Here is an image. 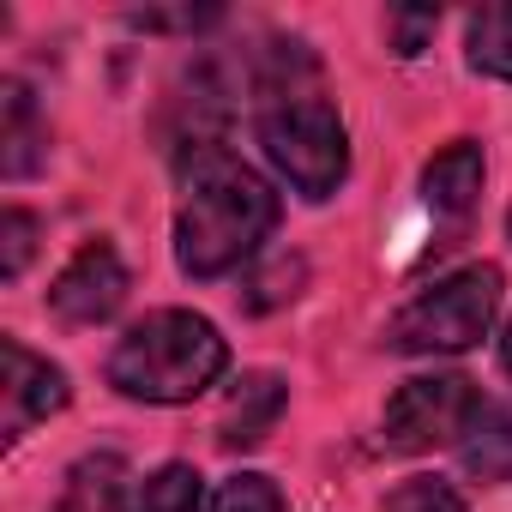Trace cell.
I'll return each instance as SVG.
<instances>
[{
  "instance_id": "cell-1",
  "label": "cell",
  "mask_w": 512,
  "mask_h": 512,
  "mask_svg": "<svg viewBox=\"0 0 512 512\" xmlns=\"http://www.w3.org/2000/svg\"><path fill=\"white\" fill-rule=\"evenodd\" d=\"M278 229V193L217 139L181 151L175 199V260L187 278H223Z\"/></svg>"
},
{
  "instance_id": "cell-2",
  "label": "cell",
  "mask_w": 512,
  "mask_h": 512,
  "mask_svg": "<svg viewBox=\"0 0 512 512\" xmlns=\"http://www.w3.org/2000/svg\"><path fill=\"white\" fill-rule=\"evenodd\" d=\"M229 368V344L205 314L157 308L109 350V386L139 404H187L217 386Z\"/></svg>"
},
{
  "instance_id": "cell-3",
  "label": "cell",
  "mask_w": 512,
  "mask_h": 512,
  "mask_svg": "<svg viewBox=\"0 0 512 512\" xmlns=\"http://www.w3.org/2000/svg\"><path fill=\"white\" fill-rule=\"evenodd\" d=\"M260 151L302 199H332L338 181L350 175L344 121L314 91H284L278 103L260 109Z\"/></svg>"
},
{
  "instance_id": "cell-4",
  "label": "cell",
  "mask_w": 512,
  "mask_h": 512,
  "mask_svg": "<svg viewBox=\"0 0 512 512\" xmlns=\"http://www.w3.org/2000/svg\"><path fill=\"white\" fill-rule=\"evenodd\" d=\"M494 314H500V266H464L434 290H422L416 302H404L386 326V344L404 356H458L488 338Z\"/></svg>"
},
{
  "instance_id": "cell-5",
  "label": "cell",
  "mask_w": 512,
  "mask_h": 512,
  "mask_svg": "<svg viewBox=\"0 0 512 512\" xmlns=\"http://www.w3.org/2000/svg\"><path fill=\"white\" fill-rule=\"evenodd\" d=\"M476 416H482L476 380H464V374H416L386 398L380 440H386V452L416 458V452H434V446H452V440L464 446Z\"/></svg>"
},
{
  "instance_id": "cell-6",
  "label": "cell",
  "mask_w": 512,
  "mask_h": 512,
  "mask_svg": "<svg viewBox=\"0 0 512 512\" xmlns=\"http://www.w3.org/2000/svg\"><path fill=\"white\" fill-rule=\"evenodd\" d=\"M121 302H127V266L109 241H85L61 266V278L49 284V308L67 326H103Z\"/></svg>"
},
{
  "instance_id": "cell-7",
  "label": "cell",
  "mask_w": 512,
  "mask_h": 512,
  "mask_svg": "<svg viewBox=\"0 0 512 512\" xmlns=\"http://www.w3.org/2000/svg\"><path fill=\"white\" fill-rule=\"evenodd\" d=\"M0 362H7V380H0V434L7 440H19L31 422L67 410L73 386H67V374L49 356L25 350L19 338H0Z\"/></svg>"
},
{
  "instance_id": "cell-8",
  "label": "cell",
  "mask_w": 512,
  "mask_h": 512,
  "mask_svg": "<svg viewBox=\"0 0 512 512\" xmlns=\"http://www.w3.org/2000/svg\"><path fill=\"white\" fill-rule=\"evenodd\" d=\"M482 145L476 139H452L446 151H434L428 157V169H422V205L434 211V217H470V205H476V193H482Z\"/></svg>"
},
{
  "instance_id": "cell-9",
  "label": "cell",
  "mask_w": 512,
  "mask_h": 512,
  "mask_svg": "<svg viewBox=\"0 0 512 512\" xmlns=\"http://www.w3.org/2000/svg\"><path fill=\"white\" fill-rule=\"evenodd\" d=\"M284 404H290V392H284V380H278V374H247V380L235 386V398H229L223 422H217V446H223V452H247V446H260V440L278 428Z\"/></svg>"
},
{
  "instance_id": "cell-10",
  "label": "cell",
  "mask_w": 512,
  "mask_h": 512,
  "mask_svg": "<svg viewBox=\"0 0 512 512\" xmlns=\"http://www.w3.org/2000/svg\"><path fill=\"white\" fill-rule=\"evenodd\" d=\"M43 157H49V127L37 121V97H31V85L7 79V121H0V169H7L13 181H25Z\"/></svg>"
},
{
  "instance_id": "cell-11",
  "label": "cell",
  "mask_w": 512,
  "mask_h": 512,
  "mask_svg": "<svg viewBox=\"0 0 512 512\" xmlns=\"http://www.w3.org/2000/svg\"><path fill=\"white\" fill-rule=\"evenodd\" d=\"M458 452H464V470H470V476L506 482V476H512V410L482 404V416H476V428L464 434Z\"/></svg>"
},
{
  "instance_id": "cell-12",
  "label": "cell",
  "mask_w": 512,
  "mask_h": 512,
  "mask_svg": "<svg viewBox=\"0 0 512 512\" xmlns=\"http://www.w3.org/2000/svg\"><path fill=\"white\" fill-rule=\"evenodd\" d=\"M470 67L488 79H512V0L470 19Z\"/></svg>"
},
{
  "instance_id": "cell-13",
  "label": "cell",
  "mask_w": 512,
  "mask_h": 512,
  "mask_svg": "<svg viewBox=\"0 0 512 512\" xmlns=\"http://www.w3.org/2000/svg\"><path fill=\"white\" fill-rule=\"evenodd\" d=\"M199 500H205L199 470L193 464H163L157 476L139 482V494H133L127 512H199Z\"/></svg>"
},
{
  "instance_id": "cell-14",
  "label": "cell",
  "mask_w": 512,
  "mask_h": 512,
  "mask_svg": "<svg viewBox=\"0 0 512 512\" xmlns=\"http://www.w3.org/2000/svg\"><path fill=\"white\" fill-rule=\"evenodd\" d=\"M121 482H127V464H121L115 452L85 458V464L73 470V482H67V512H109V506L121 500Z\"/></svg>"
},
{
  "instance_id": "cell-15",
  "label": "cell",
  "mask_w": 512,
  "mask_h": 512,
  "mask_svg": "<svg viewBox=\"0 0 512 512\" xmlns=\"http://www.w3.org/2000/svg\"><path fill=\"white\" fill-rule=\"evenodd\" d=\"M386 512H464V500L440 476H410L398 494H386Z\"/></svg>"
},
{
  "instance_id": "cell-16",
  "label": "cell",
  "mask_w": 512,
  "mask_h": 512,
  "mask_svg": "<svg viewBox=\"0 0 512 512\" xmlns=\"http://www.w3.org/2000/svg\"><path fill=\"white\" fill-rule=\"evenodd\" d=\"M211 512H284V494H278V482L272 476H229L223 482V494H217V506Z\"/></svg>"
},
{
  "instance_id": "cell-17",
  "label": "cell",
  "mask_w": 512,
  "mask_h": 512,
  "mask_svg": "<svg viewBox=\"0 0 512 512\" xmlns=\"http://www.w3.org/2000/svg\"><path fill=\"white\" fill-rule=\"evenodd\" d=\"M0 241H7V253H0V278H19L31 266V247H37V217L13 205L7 217H0Z\"/></svg>"
},
{
  "instance_id": "cell-18",
  "label": "cell",
  "mask_w": 512,
  "mask_h": 512,
  "mask_svg": "<svg viewBox=\"0 0 512 512\" xmlns=\"http://www.w3.org/2000/svg\"><path fill=\"white\" fill-rule=\"evenodd\" d=\"M434 25H440V13H410V7H398V13H386V37H392V55H404V61H416L422 49H428V37H434Z\"/></svg>"
},
{
  "instance_id": "cell-19",
  "label": "cell",
  "mask_w": 512,
  "mask_h": 512,
  "mask_svg": "<svg viewBox=\"0 0 512 512\" xmlns=\"http://www.w3.org/2000/svg\"><path fill=\"white\" fill-rule=\"evenodd\" d=\"M223 13L211 7V13H133V25L139 31H199V25H217Z\"/></svg>"
},
{
  "instance_id": "cell-20",
  "label": "cell",
  "mask_w": 512,
  "mask_h": 512,
  "mask_svg": "<svg viewBox=\"0 0 512 512\" xmlns=\"http://www.w3.org/2000/svg\"><path fill=\"white\" fill-rule=\"evenodd\" d=\"M500 368L512 374V326H506V338H500Z\"/></svg>"
}]
</instances>
